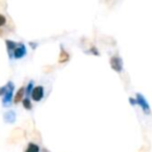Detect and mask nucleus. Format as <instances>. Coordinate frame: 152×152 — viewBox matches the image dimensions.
I'll return each instance as SVG.
<instances>
[{
  "label": "nucleus",
  "instance_id": "16",
  "mask_svg": "<svg viewBox=\"0 0 152 152\" xmlns=\"http://www.w3.org/2000/svg\"><path fill=\"white\" fill-rule=\"evenodd\" d=\"M129 102H130L131 105H134V104H137V101H135V99H133V98H129Z\"/></svg>",
  "mask_w": 152,
  "mask_h": 152
},
{
  "label": "nucleus",
  "instance_id": "2",
  "mask_svg": "<svg viewBox=\"0 0 152 152\" xmlns=\"http://www.w3.org/2000/svg\"><path fill=\"white\" fill-rule=\"evenodd\" d=\"M135 101H137V104H139L140 106L142 107L143 112L145 113L146 115H150L151 114V110H150V105L149 103L147 102L146 98L144 97L142 94L137 93V96H135Z\"/></svg>",
  "mask_w": 152,
  "mask_h": 152
},
{
  "label": "nucleus",
  "instance_id": "12",
  "mask_svg": "<svg viewBox=\"0 0 152 152\" xmlns=\"http://www.w3.org/2000/svg\"><path fill=\"white\" fill-rule=\"evenodd\" d=\"M32 90H34V80H30L29 83H28L26 89H25V94L27 95V98H28V96H29V95H31Z\"/></svg>",
  "mask_w": 152,
  "mask_h": 152
},
{
  "label": "nucleus",
  "instance_id": "4",
  "mask_svg": "<svg viewBox=\"0 0 152 152\" xmlns=\"http://www.w3.org/2000/svg\"><path fill=\"white\" fill-rule=\"evenodd\" d=\"M44 97V88L42 86H37V87L34 88L31 92V98L34 100V101L39 102L43 99Z\"/></svg>",
  "mask_w": 152,
  "mask_h": 152
},
{
  "label": "nucleus",
  "instance_id": "14",
  "mask_svg": "<svg viewBox=\"0 0 152 152\" xmlns=\"http://www.w3.org/2000/svg\"><path fill=\"white\" fill-rule=\"evenodd\" d=\"M89 52L93 53V54H95V55H99V52H98V49L96 48V47H92V48L90 49Z\"/></svg>",
  "mask_w": 152,
  "mask_h": 152
},
{
  "label": "nucleus",
  "instance_id": "13",
  "mask_svg": "<svg viewBox=\"0 0 152 152\" xmlns=\"http://www.w3.org/2000/svg\"><path fill=\"white\" fill-rule=\"evenodd\" d=\"M5 23H7V18H5L3 15H1V14H0V27L4 25Z\"/></svg>",
  "mask_w": 152,
  "mask_h": 152
},
{
  "label": "nucleus",
  "instance_id": "1",
  "mask_svg": "<svg viewBox=\"0 0 152 152\" xmlns=\"http://www.w3.org/2000/svg\"><path fill=\"white\" fill-rule=\"evenodd\" d=\"M14 89H15V86L12 81H9L7 83V92L3 95L2 99V105L4 107H9L12 104V99H13V94H14Z\"/></svg>",
  "mask_w": 152,
  "mask_h": 152
},
{
  "label": "nucleus",
  "instance_id": "6",
  "mask_svg": "<svg viewBox=\"0 0 152 152\" xmlns=\"http://www.w3.org/2000/svg\"><path fill=\"white\" fill-rule=\"evenodd\" d=\"M16 119H17V116H16V113L14 110H7L3 115V120L9 124H14L16 122Z\"/></svg>",
  "mask_w": 152,
  "mask_h": 152
},
{
  "label": "nucleus",
  "instance_id": "5",
  "mask_svg": "<svg viewBox=\"0 0 152 152\" xmlns=\"http://www.w3.org/2000/svg\"><path fill=\"white\" fill-rule=\"evenodd\" d=\"M26 54V47L23 43H20V44H17V47L15 48L13 52V56L15 58H21L24 55Z\"/></svg>",
  "mask_w": 152,
  "mask_h": 152
},
{
  "label": "nucleus",
  "instance_id": "15",
  "mask_svg": "<svg viewBox=\"0 0 152 152\" xmlns=\"http://www.w3.org/2000/svg\"><path fill=\"white\" fill-rule=\"evenodd\" d=\"M5 92H7V85L3 86V87H0V96L4 95Z\"/></svg>",
  "mask_w": 152,
  "mask_h": 152
},
{
  "label": "nucleus",
  "instance_id": "9",
  "mask_svg": "<svg viewBox=\"0 0 152 152\" xmlns=\"http://www.w3.org/2000/svg\"><path fill=\"white\" fill-rule=\"evenodd\" d=\"M69 53L63 48L61 47V53H59V56H58V61L59 63H66V61H69Z\"/></svg>",
  "mask_w": 152,
  "mask_h": 152
},
{
  "label": "nucleus",
  "instance_id": "3",
  "mask_svg": "<svg viewBox=\"0 0 152 152\" xmlns=\"http://www.w3.org/2000/svg\"><path fill=\"white\" fill-rule=\"evenodd\" d=\"M110 64L112 69H114L115 71L118 72V73H120V72L123 70V61H122L121 57L117 56V55L110 57Z\"/></svg>",
  "mask_w": 152,
  "mask_h": 152
},
{
  "label": "nucleus",
  "instance_id": "7",
  "mask_svg": "<svg viewBox=\"0 0 152 152\" xmlns=\"http://www.w3.org/2000/svg\"><path fill=\"white\" fill-rule=\"evenodd\" d=\"M5 45H7V52H9L10 57L12 58V57H13V52H14V50H15L16 47H17V44H16V42H14V41L7 40L5 41Z\"/></svg>",
  "mask_w": 152,
  "mask_h": 152
},
{
  "label": "nucleus",
  "instance_id": "8",
  "mask_svg": "<svg viewBox=\"0 0 152 152\" xmlns=\"http://www.w3.org/2000/svg\"><path fill=\"white\" fill-rule=\"evenodd\" d=\"M24 93H25V89H24L23 87L20 88L19 90H18V92L16 93V96L15 98H14V103H19L20 101H22L23 100V96H24Z\"/></svg>",
  "mask_w": 152,
  "mask_h": 152
},
{
  "label": "nucleus",
  "instance_id": "10",
  "mask_svg": "<svg viewBox=\"0 0 152 152\" xmlns=\"http://www.w3.org/2000/svg\"><path fill=\"white\" fill-rule=\"evenodd\" d=\"M25 152H40V147L34 143H29Z\"/></svg>",
  "mask_w": 152,
  "mask_h": 152
},
{
  "label": "nucleus",
  "instance_id": "17",
  "mask_svg": "<svg viewBox=\"0 0 152 152\" xmlns=\"http://www.w3.org/2000/svg\"><path fill=\"white\" fill-rule=\"evenodd\" d=\"M42 152H50V151H48V150L45 149V148H44V149H42Z\"/></svg>",
  "mask_w": 152,
  "mask_h": 152
},
{
  "label": "nucleus",
  "instance_id": "11",
  "mask_svg": "<svg viewBox=\"0 0 152 152\" xmlns=\"http://www.w3.org/2000/svg\"><path fill=\"white\" fill-rule=\"evenodd\" d=\"M22 103H23L24 108H26V110H30L32 108V104H31V101L29 100V98H24V99L22 100Z\"/></svg>",
  "mask_w": 152,
  "mask_h": 152
}]
</instances>
